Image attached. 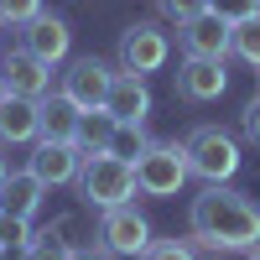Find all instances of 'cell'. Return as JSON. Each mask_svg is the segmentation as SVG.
I'll use <instances>...</instances> for the list:
<instances>
[{
  "instance_id": "obj_22",
  "label": "cell",
  "mask_w": 260,
  "mask_h": 260,
  "mask_svg": "<svg viewBox=\"0 0 260 260\" xmlns=\"http://www.w3.org/2000/svg\"><path fill=\"white\" fill-rule=\"evenodd\" d=\"M156 6H161L167 21H177V26H182V21H192V16L208 11V0H156Z\"/></svg>"
},
{
  "instance_id": "obj_24",
  "label": "cell",
  "mask_w": 260,
  "mask_h": 260,
  "mask_svg": "<svg viewBox=\"0 0 260 260\" xmlns=\"http://www.w3.org/2000/svg\"><path fill=\"white\" fill-rule=\"evenodd\" d=\"M245 136H250V141L260 146V94H255V99L245 104Z\"/></svg>"
},
{
  "instance_id": "obj_13",
  "label": "cell",
  "mask_w": 260,
  "mask_h": 260,
  "mask_svg": "<svg viewBox=\"0 0 260 260\" xmlns=\"http://www.w3.org/2000/svg\"><path fill=\"white\" fill-rule=\"evenodd\" d=\"M37 136H42V110H37V99L0 89V141H6V146H21V141H37Z\"/></svg>"
},
{
  "instance_id": "obj_18",
  "label": "cell",
  "mask_w": 260,
  "mask_h": 260,
  "mask_svg": "<svg viewBox=\"0 0 260 260\" xmlns=\"http://www.w3.org/2000/svg\"><path fill=\"white\" fill-rule=\"evenodd\" d=\"M229 52H240L250 68H260V16H245L229 26Z\"/></svg>"
},
{
  "instance_id": "obj_7",
  "label": "cell",
  "mask_w": 260,
  "mask_h": 260,
  "mask_svg": "<svg viewBox=\"0 0 260 260\" xmlns=\"http://www.w3.org/2000/svg\"><path fill=\"white\" fill-rule=\"evenodd\" d=\"M110 78H115L110 62H99V57H78V62H68V73H62V94H68L78 110H104Z\"/></svg>"
},
{
  "instance_id": "obj_28",
  "label": "cell",
  "mask_w": 260,
  "mask_h": 260,
  "mask_svg": "<svg viewBox=\"0 0 260 260\" xmlns=\"http://www.w3.org/2000/svg\"><path fill=\"white\" fill-rule=\"evenodd\" d=\"M250 260H260V245H255V250H250Z\"/></svg>"
},
{
  "instance_id": "obj_12",
  "label": "cell",
  "mask_w": 260,
  "mask_h": 260,
  "mask_svg": "<svg viewBox=\"0 0 260 260\" xmlns=\"http://www.w3.org/2000/svg\"><path fill=\"white\" fill-rule=\"evenodd\" d=\"M177 37H182L187 57H224V52H229V21H224L219 11H203V16L182 21Z\"/></svg>"
},
{
  "instance_id": "obj_26",
  "label": "cell",
  "mask_w": 260,
  "mask_h": 260,
  "mask_svg": "<svg viewBox=\"0 0 260 260\" xmlns=\"http://www.w3.org/2000/svg\"><path fill=\"white\" fill-rule=\"evenodd\" d=\"M62 260H99V255H94V250H68Z\"/></svg>"
},
{
  "instance_id": "obj_4",
  "label": "cell",
  "mask_w": 260,
  "mask_h": 260,
  "mask_svg": "<svg viewBox=\"0 0 260 260\" xmlns=\"http://www.w3.org/2000/svg\"><path fill=\"white\" fill-rule=\"evenodd\" d=\"M187 177H192L187 172V151L177 141H151L146 156H136V187L146 198H172Z\"/></svg>"
},
{
  "instance_id": "obj_16",
  "label": "cell",
  "mask_w": 260,
  "mask_h": 260,
  "mask_svg": "<svg viewBox=\"0 0 260 260\" xmlns=\"http://www.w3.org/2000/svg\"><path fill=\"white\" fill-rule=\"evenodd\" d=\"M37 110H42V136H37V141H73V146H78V120H83V110H78L62 89L42 94Z\"/></svg>"
},
{
  "instance_id": "obj_15",
  "label": "cell",
  "mask_w": 260,
  "mask_h": 260,
  "mask_svg": "<svg viewBox=\"0 0 260 260\" xmlns=\"http://www.w3.org/2000/svg\"><path fill=\"white\" fill-rule=\"evenodd\" d=\"M68 42H73L68 21H57V16H47V11H42L37 21H26V31H21V47L37 52L42 62H62V57H68Z\"/></svg>"
},
{
  "instance_id": "obj_10",
  "label": "cell",
  "mask_w": 260,
  "mask_h": 260,
  "mask_svg": "<svg viewBox=\"0 0 260 260\" xmlns=\"http://www.w3.org/2000/svg\"><path fill=\"white\" fill-rule=\"evenodd\" d=\"M104 110H110L115 120L146 125V115H151V89H146V78H141V73H130V68H120V73L110 78V94H104Z\"/></svg>"
},
{
  "instance_id": "obj_14",
  "label": "cell",
  "mask_w": 260,
  "mask_h": 260,
  "mask_svg": "<svg viewBox=\"0 0 260 260\" xmlns=\"http://www.w3.org/2000/svg\"><path fill=\"white\" fill-rule=\"evenodd\" d=\"M42 192H47V182L31 167L26 172H6V182H0V219H31L42 208Z\"/></svg>"
},
{
  "instance_id": "obj_27",
  "label": "cell",
  "mask_w": 260,
  "mask_h": 260,
  "mask_svg": "<svg viewBox=\"0 0 260 260\" xmlns=\"http://www.w3.org/2000/svg\"><path fill=\"white\" fill-rule=\"evenodd\" d=\"M6 172H11V167H6V156H0V182H6Z\"/></svg>"
},
{
  "instance_id": "obj_2",
  "label": "cell",
  "mask_w": 260,
  "mask_h": 260,
  "mask_svg": "<svg viewBox=\"0 0 260 260\" xmlns=\"http://www.w3.org/2000/svg\"><path fill=\"white\" fill-rule=\"evenodd\" d=\"M78 187L83 198L94 208H115V203H130L136 198V161H120L115 151H94V156H83L78 167Z\"/></svg>"
},
{
  "instance_id": "obj_8",
  "label": "cell",
  "mask_w": 260,
  "mask_h": 260,
  "mask_svg": "<svg viewBox=\"0 0 260 260\" xmlns=\"http://www.w3.org/2000/svg\"><path fill=\"white\" fill-rule=\"evenodd\" d=\"M0 89H11V94H26V99H42V94H52V62H42L37 52L16 47L11 57H0Z\"/></svg>"
},
{
  "instance_id": "obj_17",
  "label": "cell",
  "mask_w": 260,
  "mask_h": 260,
  "mask_svg": "<svg viewBox=\"0 0 260 260\" xmlns=\"http://www.w3.org/2000/svg\"><path fill=\"white\" fill-rule=\"evenodd\" d=\"M115 115L110 110H83V120H78V151L83 156H94V151H110V141H115Z\"/></svg>"
},
{
  "instance_id": "obj_25",
  "label": "cell",
  "mask_w": 260,
  "mask_h": 260,
  "mask_svg": "<svg viewBox=\"0 0 260 260\" xmlns=\"http://www.w3.org/2000/svg\"><path fill=\"white\" fill-rule=\"evenodd\" d=\"M0 260H37V250H31V240H6V255Z\"/></svg>"
},
{
  "instance_id": "obj_11",
  "label": "cell",
  "mask_w": 260,
  "mask_h": 260,
  "mask_svg": "<svg viewBox=\"0 0 260 260\" xmlns=\"http://www.w3.org/2000/svg\"><path fill=\"white\" fill-rule=\"evenodd\" d=\"M229 89V73H224V57H187L182 73H177V94L192 104H208Z\"/></svg>"
},
{
  "instance_id": "obj_3",
  "label": "cell",
  "mask_w": 260,
  "mask_h": 260,
  "mask_svg": "<svg viewBox=\"0 0 260 260\" xmlns=\"http://www.w3.org/2000/svg\"><path fill=\"white\" fill-rule=\"evenodd\" d=\"M182 151H187V172L203 177V182H229L234 172H240V146H234V136L219 130V125H198Z\"/></svg>"
},
{
  "instance_id": "obj_6",
  "label": "cell",
  "mask_w": 260,
  "mask_h": 260,
  "mask_svg": "<svg viewBox=\"0 0 260 260\" xmlns=\"http://www.w3.org/2000/svg\"><path fill=\"white\" fill-rule=\"evenodd\" d=\"M167 52H172V42L151 21H136V26L120 31V68H130V73H156L167 62Z\"/></svg>"
},
{
  "instance_id": "obj_21",
  "label": "cell",
  "mask_w": 260,
  "mask_h": 260,
  "mask_svg": "<svg viewBox=\"0 0 260 260\" xmlns=\"http://www.w3.org/2000/svg\"><path fill=\"white\" fill-rule=\"evenodd\" d=\"M141 260H198V255H192L187 240H151Z\"/></svg>"
},
{
  "instance_id": "obj_19",
  "label": "cell",
  "mask_w": 260,
  "mask_h": 260,
  "mask_svg": "<svg viewBox=\"0 0 260 260\" xmlns=\"http://www.w3.org/2000/svg\"><path fill=\"white\" fill-rule=\"evenodd\" d=\"M146 146H151V141H146V130H141V125H130V120H120V125H115V141H110V151H115L120 161H136V156H146Z\"/></svg>"
},
{
  "instance_id": "obj_9",
  "label": "cell",
  "mask_w": 260,
  "mask_h": 260,
  "mask_svg": "<svg viewBox=\"0 0 260 260\" xmlns=\"http://www.w3.org/2000/svg\"><path fill=\"white\" fill-rule=\"evenodd\" d=\"M26 167H31V172H37V177L47 182V187H62V182H73V177H78L83 151H78L73 141H37Z\"/></svg>"
},
{
  "instance_id": "obj_5",
  "label": "cell",
  "mask_w": 260,
  "mask_h": 260,
  "mask_svg": "<svg viewBox=\"0 0 260 260\" xmlns=\"http://www.w3.org/2000/svg\"><path fill=\"white\" fill-rule=\"evenodd\" d=\"M99 240H104L110 255H146L151 224L136 213V203H115V208H104V219H99Z\"/></svg>"
},
{
  "instance_id": "obj_20",
  "label": "cell",
  "mask_w": 260,
  "mask_h": 260,
  "mask_svg": "<svg viewBox=\"0 0 260 260\" xmlns=\"http://www.w3.org/2000/svg\"><path fill=\"white\" fill-rule=\"evenodd\" d=\"M42 16V0H0V21L6 26H26Z\"/></svg>"
},
{
  "instance_id": "obj_29",
  "label": "cell",
  "mask_w": 260,
  "mask_h": 260,
  "mask_svg": "<svg viewBox=\"0 0 260 260\" xmlns=\"http://www.w3.org/2000/svg\"><path fill=\"white\" fill-rule=\"evenodd\" d=\"M0 255H6V240H0Z\"/></svg>"
},
{
  "instance_id": "obj_1",
  "label": "cell",
  "mask_w": 260,
  "mask_h": 260,
  "mask_svg": "<svg viewBox=\"0 0 260 260\" xmlns=\"http://www.w3.org/2000/svg\"><path fill=\"white\" fill-rule=\"evenodd\" d=\"M192 240H203L213 250H255L260 245V208L224 182H208L192 198Z\"/></svg>"
},
{
  "instance_id": "obj_23",
  "label": "cell",
  "mask_w": 260,
  "mask_h": 260,
  "mask_svg": "<svg viewBox=\"0 0 260 260\" xmlns=\"http://www.w3.org/2000/svg\"><path fill=\"white\" fill-rule=\"evenodd\" d=\"M208 11H219L234 26V21H245V16H260V0H208Z\"/></svg>"
}]
</instances>
